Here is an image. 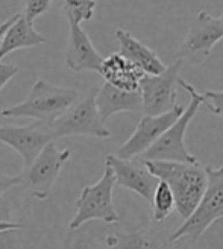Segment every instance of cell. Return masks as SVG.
<instances>
[{"mask_svg":"<svg viewBox=\"0 0 223 249\" xmlns=\"http://www.w3.org/2000/svg\"><path fill=\"white\" fill-rule=\"evenodd\" d=\"M147 170L164 181L175 197V210L185 220L199 204L206 185V170L201 163L167 160H143Z\"/></svg>","mask_w":223,"mask_h":249,"instance_id":"1","label":"cell"},{"mask_svg":"<svg viewBox=\"0 0 223 249\" xmlns=\"http://www.w3.org/2000/svg\"><path fill=\"white\" fill-rule=\"evenodd\" d=\"M79 91L67 87L52 85L43 79L36 81L23 102L3 108V117H31L52 124V122L78 101Z\"/></svg>","mask_w":223,"mask_h":249,"instance_id":"2","label":"cell"},{"mask_svg":"<svg viewBox=\"0 0 223 249\" xmlns=\"http://www.w3.org/2000/svg\"><path fill=\"white\" fill-rule=\"evenodd\" d=\"M178 85L182 87L190 94V104L187 108H184L182 114L158 137V140L146 152L141 154L143 160H167L181 161V163H199V160L193 154H190L187 146H185V132H187L189 124L196 116L197 109L202 107L201 93L184 79H179Z\"/></svg>","mask_w":223,"mask_h":249,"instance_id":"3","label":"cell"},{"mask_svg":"<svg viewBox=\"0 0 223 249\" xmlns=\"http://www.w3.org/2000/svg\"><path fill=\"white\" fill-rule=\"evenodd\" d=\"M206 185L196 210L182 225L170 234L173 242L189 237L196 243L214 222L223 219V166L205 167Z\"/></svg>","mask_w":223,"mask_h":249,"instance_id":"4","label":"cell"},{"mask_svg":"<svg viewBox=\"0 0 223 249\" xmlns=\"http://www.w3.org/2000/svg\"><path fill=\"white\" fill-rule=\"evenodd\" d=\"M116 185L114 172L105 164L102 178L93 185L82 189L76 201V214L70 222V231L79 230L84 223L91 220H102L105 223L120 222V214L113 202V190Z\"/></svg>","mask_w":223,"mask_h":249,"instance_id":"5","label":"cell"},{"mask_svg":"<svg viewBox=\"0 0 223 249\" xmlns=\"http://www.w3.org/2000/svg\"><path fill=\"white\" fill-rule=\"evenodd\" d=\"M70 149L59 151L55 142H49L34 158L32 163L23 167L21 173H18V185L32 197L44 201L51 195L52 187L70 160Z\"/></svg>","mask_w":223,"mask_h":249,"instance_id":"6","label":"cell"},{"mask_svg":"<svg viewBox=\"0 0 223 249\" xmlns=\"http://www.w3.org/2000/svg\"><path fill=\"white\" fill-rule=\"evenodd\" d=\"M96 93L97 89L91 90L85 97L74 102L67 111L56 117L51 128L55 139L59 137H73V135H86L97 137V139H108L111 131L106 128L96 107Z\"/></svg>","mask_w":223,"mask_h":249,"instance_id":"7","label":"cell"},{"mask_svg":"<svg viewBox=\"0 0 223 249\" xmlns=\"http://www.w3.org/2000/svg\"><path fill=\"white\" fill-rule=\"evenodd\" d=\"M182 61L176 59L158 74H143L138 85L141 109L146 116H158L178 104V81Z\"/></svg>","mask_w":223,"mask_h":249,"instance_id":"8","label":"cell"},{"mask_svg":"<svg viewBox=\"0 0 223 249\" xmlns=\"http://www.w3.org/2000/svg\"><path fill=\"white\" fill-rule=\"evenodd\" d=\"M223 38V24L220 17L199 11L193 18L189 32L176 52V59L190 61L194 64L205 61L213 47Z\"/></svg>","mask_w":223,"mask_h":249,"instance_id":"9","label":"cell"},{"mask_svg":"<svg viewBox=\"0 0 223 249\" xmlns=\"http://www.w3.org/2000/svg\"><path fill=\"white\" fill-rule=\"evenodd\" d=\"M53 140V131L46 122L35 120L28 126H0V143L8 144L23 158V167L29 166L41 149Z\"/></svg>","mask_w":223,"mask_h":249,"instance_id":"10","label":"cell"},{"mask_svg":"<svg viewBox=\"0 0 223 249\" xmlns=\"http://www.w3.org/2000/svg\"><path fill=\"white\" fill-rule=\"evenodd\" d=\"M182 111L184 107L181 104H176L170 111H166L163 114L141 117L132 135L117 149L116 155L125 160H132L134 157L141 155L182 114Z\"/></svg>","mask_w":223,"mask_h":249,"instance_id":"11","label":"cell"},{"mask_svg":"<svg viewBox=\"0 0 223 249\" xmlns=\"http://www.w3.org/2000/svg\"><path fill=\"white\" fill-rule=\"evenodd\" d=\"M105 164L113 169L117 185L137 193L149 204L152 202L154 192L159 179L147 170L144 163L138 164L134 163L132 160H125L116 154H109L105 157Z\"/></svg>","mask_w":223,"mask_h":249,"instance_id":"12","label":"cell"},{"mask_svg":"<svg viewBox=\"0 0 223 249\" xmlns=\"http://www.w3.org/2000/svg\"><path fill=\"white\" fill-rule=\"evenodd\" d=\"M70 34L66 49V66L73 71H99L103 56L96 51L90 35L82 29L81 23L69 21Z\"/></svg>","mask_w":223,"mask_h":249,"instance_id":"13","label":"cell"},{"mask_svg":"<svg viewBox=\"0 0 223 249\" xmlns=\"http://www.w3.org/2000/svg\"><path fill=\"white\" fill-rule=\"evenodd\" d=\"M96 107L102 120H108L119 113H135L141 109L140 91H126L105 82L96 93Z\"/></svg>","mask_w":223,"mask_h":249,"instance_id":"14","label":"cell"},{"mask_svg":"<svg viewBox=\"0 0 223 249\" xmlns=\"http://www.w3.org/2000/svg\"><path fill=\"white\" fill-rule=\"evenodd\" d=\"M97 73L105 79V82L126 91H137L144 74L134 62L119 52L103 58Z\"/></svg>","mask_w":223,"mask_h":249,"instance_id":"15","label":"cell"},{"mask_svg":"<svg viewBox=\"0 0 223 249\" xmlns=\"http://www.w3.org/2000/svg\"><path fill=\"white\" fill-rule=\"evenodd\" d=\"M116 36L120 44L119 53L134 62L144 74H158L166 70L167 66L159 59V56L151 47H147L138 38H135L129 31L119 28L116 29Z\"/></svg>","mask_w":223,"mask_h":249,"instance_id":"16","label":"cell"},{"mask_svg":"<svg viewBox=\"0 0 223 249\" xmlns=\"http://www.w3.org/2000/svg\"><path fill=\"white\" fill-rule=\"evenodd\" d=\"M105 243L113 249H173L175 245L170 235L155 228L109 234L106 235Z\"/></svg>","mask_w":223,"mask_h":249,"instance_id":"17","label":"cell"},{"mask_svg":"<svg viewBox=\"0 0 223 249\" xmlns=\"http://www.w3.org/2000/svg\"><path fill=\"white\" fill-rule=\"evenodd\" d=\"M44 43L46 36L35 31L34 23L24 17V14H17L16 20L11 23V26L0 40V61L18 49L36 47Z\"/></svg>","mask_w":223,"mask_h":249,"instance_id":"18","label":"cell"},{"mask_svg":"<svg viewBox=\"0 0 223 249\" xmlns=\"http://www.w3.org/2000/svg\"><path fill=\"white\" fill-rule=\"evenodd\" d=\"M151 205L154 210V220L158 223L166 220L175 210V197L164 181H158Z\"/></svg>","mask_w":223,"mask_h":249,"instance_id":"19","label":"cell"},{"mask_svg":"<svg viewBox=\"0 0 223 249\" xmlns=\"http://www.w3.org/2000/svg\"><path fill=\"white\" fill-rule=\"evenodd\" d=\"M61 9H63L69 21H88L94 16L96 0H63Z\"/></svg>","mask_w":223,"mask_h":249,"instance_id":"20","label":"cell"},{"mask_svg":"<svg viewBox=\"0 0 223 249\" xmlns=\"http://www.w3.org/2000/svg\"><path fill=\"white\" fill-rule=\"evenodd\" d=\"M201 104L211 114L223 119V91L206 90L205 93H201Z\"/></svg>","mask_w":223,"mask_h":249,"instance_id":"21","label":"cell"},{"mask_svg":"<svg viewBox=\"0 0 223 249\" xmlns=\"http://www.w3.org/2000/svg\"><path fill=\"white\" fill-rule=\"evenodd\" d=\"M52 0H26L24 5V17H26L31 23H34L38 17L51 9Z\"/></svg>","mask_w":223,"mask_h":249,"instance_id":"22","label":"cell"},{"mask_svg":"<svg viewBox=\"0 0 223 249\" xmlns=\"http://www.w3.org/2000/svg\"><path fill=\"white\" fill-rule=\"evenodd\" d=\"M18 71V69L12 64H3L2 61H0V90L5 89V85L16 76Z\"/></svg>","mask_w":223,"mask_h":249,"instance_id":"23","label":"cell"},{"mask_svg":"<svg viewBox=\"0 0 223 249\" xmlns=\"http://www.w3.org/2000/svg\"><path fill=\"white\" fill-rule=\"evenodd\" d=\"M20 177L18 175H6V173L0 172V196L5 195L9 189L18 185Z\"/></svg>","mask_w":223,"mask_h":249,"instance_id":"24","label":"cell"},{"mask_svg":"<svg viewBox=\"0 0 223 249\" xmlns=\"http://www.w3.org/2000/svg\"><path fill=\"white\" fill-rule=\"evenodd\" d=\"M26 225L18 222H8V220H0V234L8 232V231H14V230H21Z\"/></svg>","mask_w":223,"mask_h":249,"instance_id":"25","label":"cell"},{"mask_svg":"<svg viewBox=\"0 0 223 249\" xmlns=\"http://www.w3.org/2000/svg\"><path fill=\"white\" fill-rule=\"evenodd\" d=\"M16 17H17V14H16L14 17H11V18H8L6 21H3L2 24H0V40H2V36H3V34L6 32V29H8V28L11 26V23H12V21H14V20H16Z\"/></svg>","mask_w":223,"mask_h":249,"instance_id":"26","label":"cell"},{"mask_svg":"<svg viewBox=\"0 0 223 249\" xmlns=\"http://www.w3.org/2000/svg\"><path fill=\"white\" fill-rule=\"evenodd\" d=\"M220 21H222V24H223V12H222V16H220Z\"/></svg>","mask_w":223,"mask_h":249,"instance_id":"27","label":"cell"}]
</instances>
